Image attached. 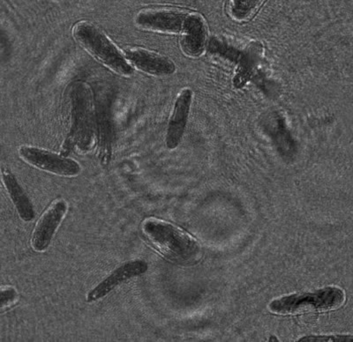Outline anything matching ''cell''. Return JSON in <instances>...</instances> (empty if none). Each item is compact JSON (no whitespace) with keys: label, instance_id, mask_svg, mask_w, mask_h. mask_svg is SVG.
I'll return each instance as SVG.
<instances>
[{"label":"cell","instance_id":"1","mask_svg":"<svg viewBox=\"0 0 353 342\" xmlns=\"http://www.w3.org/2000/svg\"><path fill=\"white\" fill-rule=\"evenodd\" d=\"M141 230L151 246L161 255L176 264H191L201 257L199 242L187 232L162 220H145Z\"/></svg>","mask_w":353,"mask_h":342},{"label":"cell","instance_id":"2","mask_svg":"<svg viewBox=\"0 0 353 342\" xmlns=\"http://www.w3.org/2000/svg\"><path fill=\"white\" fill-rule=\"evenodd\" d=\"M72 36L86 51L110 70L130 76L134 67L105 33L90 21H80L72 28Z\"/></svg>","mask_w":353,"mask_h":342},{"label":"cell","instance_id":"3","mask_svg":"<svg viewBox=\"0 0 353 342\" xmlns=\"http://www.w3.org/2000/svg\"><path fill=\"white\" fill-rule=\"evenodd\" d=\"M345 302V291L339 287H325L314 292L289 295L272 301L269 309L276 315H296L335 310Z\"/></svg>","mask_w":353,"mask_h":342},{"label":"cell","instance_id":"4","mask_svg":"<svg viewBox=\"0 0 353 342\" xmlns=\"http://www.w3.org/2000/svg\"><path fill=\"white\" fill-rule=\"evenodd\" d=\"M18 152L24 162L41 171L66 178H74L81 174L80 163L64 156L30 146L21 147Z\"/></svg>","mask_w":353,"mask_h":342},{"label":"cell","instance_id":"5","mask_svg":"<svg viewBox=\"0 0 353 342\" xmlns=\"http://www.w3.org/2000/svg\"><path fill=\"white\" fill-rule=\"evenodd\" d=\"M68 209V205L65 200H55L41 215L31 238V246L34 250L44 252L49 247L57 230L65 218Z\"/></svg>","mask_w":353,"mask_h":342},{"label":"cell","instance_id":"6","mask_svg":"<svg viewBox=\"0 0 353 342\" xmlns=\"http://www.w3.org/2000/svg\"><path fill=\"white\" fill-rule=\"evenodd\" d=\"M148 268H149L148 263L143 259L130 260V261L122 264L121 266L113 270L93 290L88 292L86 302L94 303L96 301L103 299L123 282L145 274Z\"/></svg>","mask_w":353,"mask_h":342},{"label":"cell","instance_id":"7","mask_svg":"<svg viewBox=\"0 0 353 342\" xmlns=\"http://www.w3.org/2000/svg\"><path fill=\"white\" fill-rule=\"evenodd\" d=\"M123 55L132 67L154 76H168L176 70V65L172 59L147 50L128 49Z\"/></svg>","mask_w":353,"mask_h":342},{"label":"cell","instance_id":"8","mask_svg":"<svg viewBox=\"0 0 353 342\" xmlns=\"http://www.w3.org/2000/svg\"><path fill=\"white\" fill-rule=\"evenodd\" d=\"M187 14L174 10H150L138 14L135 23L139 27L163 33L181 32Z\"/></svg>","mask_w":353,"mask_h":342},{"label":"cell","instance_id":"9","mask_svg":"<svg viewBox=\"0 0 353 342\" xmlns=\"http://www.w3.org/2000/svg\"><path fill=\"white\" fill-rule=\"evenodd\" d=\"M192 99H193V92L191 89H185L179 93L176 100L166 133V146L169 149H176L181 143L188 123Z\"/></svg>","mask_w":353,"mask_h":342},{"label":"cell","instance_id":"10","mask_svg":"<svg viewBox=\"0 0 353 342\" xmlns=\"http://www.w3.org/2000/svg\"><path fill=\"white\" fill-rule=\"evenodd\" d=\"M181 32L183 52L191 56H200L206 43V26L203 18L197 14H187Z\"/></svg>","mask_w":353,"mask_h":342},{"label":"cell","instance_id":"11","mask_svg":"<svg viewBox=\"0 0 353 342\" xmlns=\"http://www.w3.org/2000/svg\"><path fill=\"white\" fill-rule=\"evenodd\" d=\"M2 181L8 191L12 202L17 209L18 215L24 222H31L34 218V209L30 197L19 184L15 175L8 169H2Z\"/></svg>","mask_w":353,"mask_h":342},{"label":"cell","instance_id":"12","mask_svg":"<svg viewBox=\"0 0 353 342\" xmlns=\"http://www.w3.org/2000/svg\"><path fill=\"white\" fill-rule=\"evenodd\" d=\"M19 294L14 287L3 286L1 288V312H5L14 306L18 302Z\"/></svg>","mask_w":353,"mask_h":342},{"label":"cell","instance_id":"13","mask_svg":"<svg viewBox=\"0 0 353 342\" xmlns=\"http://www.w3.org/2000/svg\"><path fill=\"white\" fill-rule=\"evenodd\" d=\"M352 335H313V336H305L299 339L298 341L305 342H342L352 341Z\"/></svg>","mask_w":353,"mask_h":342},{"label":"cell","instance_id":"14","mask_svg":"<svg viewBox=\"0 0 353 342\" xmlns=\"http://www.w3.org/2000/svg\"><path fill=\"white\" fill-rule=\"evenodd\" d=\"M254 6V1H235L233 11L237 17H244Z\"/></svg>","mask_w":353,"mask_h":342},{"label":"cell","instance_id":"15","mask_svg":"<svg viewBox=\"0 0 353 342\" xmlns=\"http://www.w3.org/2000/svg\"><path fill=\"white\" fill-rule=\"evenodd\" d=\"M270 341H279V340H277V339L276 337H271L270 339Z\"/></svg>","mask_w":353,"mask_h":342}]
</instances>
